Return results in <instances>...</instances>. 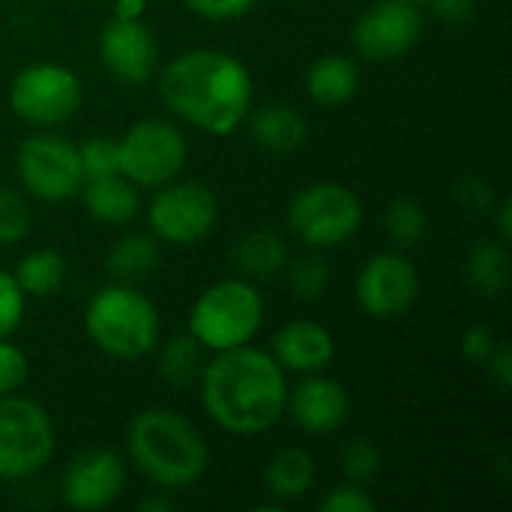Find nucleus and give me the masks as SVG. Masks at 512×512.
<instances>
[{"mask_svg": "<svg viewBox=\"0 0 512 512\" xmlns=\"http://www.w3.org/2000/svg\"><path fill=\"white\" fill-rule=\"evenodd\" d=\"M144 9H147V0H114L117 18H141Z\"/></svg>", "mask_w": 512, "mask_h": 512, "instance_id": "40", "label": "nucleus"}, {"mask_svg": "<svg viewBox=\"0 0 512 512\" xmlns=\"http://www.w3.org/2000/svg\"><path fill=\"white\" fill-rule=\"evenodd\" d=\"M57 450L48 411L27 396H0V480L18 483L39 474Z\"/></svg>", "mask_w": 512, "mask_h": 512, "instance_id": "6", "label": "nucleus"}, {"mask_svg": "<svg viewBox=\"0 0 512 512\" xmlns=\"http://www.w3.org/2000/svg\"><path fill=\"white\" fill-rule=\"evenodd\" d=\"M510 273L512 258L507 240L483 237L471 246L465 258V282L477 297H486V300L504 297L510 288Z\"/></svg>", "mask_w": 512, "mask_h": 512, "instance_id": "19", "label": "nucleus"}, {"mask_svg": "<svg viewBox=\"0 0 512 512\" xmlns=\"http://www.w3.org/2000/svg\"><path fill=\"white\" fill-rule=\"evenodd\" d=\"M456 192H459V204L471 213H492L495 207V192L480 177H462Z\"/></svg>", "mask_w": 512, "mask_h": 512, "instance_id": "36", "label": "nucleus"}, {"mask_svg": "<svg viewBox=\"0 0 512 512\" xmlns=\"http://www.w3.org/2000/svg\"><path fill=\"white\" fill-rule=\"evenodd\" d=\"M126 447L135 468L162 492L195 486L210 465V447L201 429L171 408L135 414L126 429Z\"/></svg>", "mask_w": 512, "mask_h": 512, "instance_id": "3", "label": "nucleus"}, {"mask_svg": "<svg viewBox=\"0 0 512 512\" xmlns=\"http://www.w3.org/2000/svg\"><path fill=\"white\" fill-rule=\"evenodd\" d=\"M282 273H285L288 291L297 300H303V303L318 300L327 291V285H330V267H327V261L318 252H303L297 258L288 255Z\"/></svg>", "mask_w": 512, "mask_h": 512, "instance_id": "27", "label": "nucleus"}, {"mask_svg": "<svg viewBox=\"0 0 512 512\" xmlns=\"http://www.w3.org/2000/svg\"><path fill=\"white\" fill-rule=\"evenodd\" d=\"M429 6L435 9L438 18L450 24H462L474 15V0H429Z\"/></svg>", "mask_w": 512, "mask_h": 512, "instance_id": "39", "label": "nucleus"}, {"mask_svg": "<svg viewBox=\"0 0 512 512\" xmlns=\"http://www.w3.org/2000/svg\"><path fill=\"white\" fill-rule=\"evenodd\" d=\"M33 210L15 189H0V246H12L30 234Z\"/></svg>", "mask_w": 512, "mask_h": 512, "instance_id": "30", "label": "nucleus"}, {"mask_svg": "<svg viewBox=\"0 0 512 512\" xmlns=\"http://www.w3.org/2000/svg\"><path fill=\"white\" fill-rule=\"evenodd\" d=\"M171 501L168 498H144L141 504H138V510L141 512H171Z\"/></svg>", "mask_w": 512, "mask_h": 512, "instance_id": "42", "label": "nucleus"}, {"mask_svg": "<svg viewBox=\"0 0 512 512\" xmlns=\"http://www.w3.org/2000/svg\"><path fill=\"white\" fill-rule=\"evenodd\" d=\"M360 66L345 54L318 57L306 72V93L321 108H342L357 96Z\"/></svg>", "mask_w": 512, "mask_h": 512, "instance_id": "21", "label": "nucleus"}, {"mask_svg": "<svg viewBox=\"0 0 512 512\" xmlns=\"http://www.w3.org/2000/svg\"><path fill=\"white\" fill-rule=\"evenodd\" d=\"M321 510L324 512H375L378 510V504H375V498H372L363 486L348 483V486L333 489V492L321 501Z\"/></svg>", "mask_w": 512, "mask_h": 512, "instance_id": "34", "label": "nucleus"}, {"mask_svg": "<svg viewBox=\"0 0 512 512\" xmlns=\"http://www.w3.org/2000/svg\"><path fill=\"white\" fill-rule=\"evenodd\" d=\"M339 462H342V474L348 477V483L369 486L381 474V468H384V453H381V447L375 441L354 438V441H348L342 447Z\"/></svg>", "mask_w": 512, "mask_h": 512, "instance_id": "29", "label": "nucleus"}, {"mask_svg": "<svg viewBox=\"0 0 512 512\" xmlns=\"http://www.w3.org/2000/svg\"><path fill=\"white\" fill-rule=\"evenodd\" d=\"M249 129H252V138L258 141V147H264L267 153H279V156L297 153L309 138L306 117L297 108L285 105V102L261 105L252 114Z\"/></svg>", "mask_w": 512, "mask_h": 512, "instance_id": "20", "label": "nucleus"}, {"mask_svg": "<svg viewBox=\"0 0 512 512\" xmlns=\"http://www.w3.org/2000/svg\"><path fill=\"white\" fill-rule=\"evenodd\" d=\"M126 489V465L114 450H84L69 459L60 477L66 507L96 512L111 507Z\"/></svg>", "mask_w": 512, "mask_h": 512, "instance_id": "14", "label": "nucleus"}, {"mask_svg": "<svg viewBox=\"0 0 512 512\" xmlns=\"http://www.w3.org/2000/svg\"><path fill=\"white\" fill-rule=\"evenodd\" d=\"M159 261H162V249L153 234H126L111 246L105 267L114 276V282L132 285L147 273H153Z\"/></svg>", "mask_w": 512, "mask_h": 512, "instance_id": "24", "label": "nucleus"}, {"mask_svg": "<svg viewBox=\"0 0 512 512\" xmlns=\"http://www.w3.org/2000/svg\"><path fill=\"white\" fill-rule=\"evenodd\" d=\"M426 231H429V216L417 198L402 195L390 201V207L384 210V234L396 246H414L426 237Z\"/></svg>", "mask_w": 512, "mask_h": 512, "instance_id": "28", "label": "nucleus"}, {"mask_svg": "<svg viewBox=\"0 0 512 512\" xmlns=\"http://www.w3.org/2000/svg\"><path fill=\"white\" fill-rule=\"evenodd\" d=\"M285 414L309 435H333L348 423L351 396L339 381L312 372L303 375L294 387H288Z\"/></svg>", "mask_w": 512, "mask_h": 512, "instance_id": "16", "label": "nucleus"}, {"mask_svg": "<svg viewBox=\"0 0 512 512\" xmlns=\"http://www.w3.org/2000/svg\"><path fill=\"white\" fill-rule=\"evenodd\" d=\"M336 357V342L330 330L318 321H288L273 336V360L297 375L324 372Z\"/></svg>", "mask_w": 512, "mask_h": 512, "instance_id": "17", "label": "nucleus"}, {"mask_svg": "<svg viewBox=\"0 0 512 512\" xmlns=\"http://www.w3.org/2000/svg\"><path fill=\"white\" fill-rule=\"evenodd\" d=\"M264 324V300L249 279H222L210 285L189 312V333L204 351H231L249 345Z\"/></svg>", "mask_w": 512, "mask_h": 512, "instance_id": "5", "label": "nucleus"}, {"mask_svg": "<svg viewBox=\"0 0 512 512\" xmlns=\"http://www.w3.org/2000/svg\"><path fill=\"white\" fill-rule=\"evenodd\" d=\"M312 483H315V459L300 447L279 450L264 471V486L279 501L303 498L312 489Z\"/></svg>", "mask_w": 512, "mask_h": 512, "instance_id": "23", "label": "nucleus"}, {"mask_svg": "<svg viewBox=\"0 0 512 512\" xmlns=\"http://www.w3.org/2000/svg\"><path fill=\"white\" fill-rule=\"evenodd\" d=\"M198 381L207 417L231 435H261L285 414V369L261 348L219 351Z\"/></svg>", "mask_w": 512, "mask_h": 512, "instance_id": "2", "label": "nucleus"}, {"mask_svg": "<svg viewBox=\"0 0 512 512\" xmlns=\"http://www.w3.org/2000/svg\"><path fill=\"white\" fill-rule=\"evenodd\" d=\"M27 378H30L27 354L9 339H0V396L18 393L27 384Z\"/></svg>", "mask_w": 512, "mask_h": 512, "instance_id": "33", "label": "nucleus"}, {"mask_svg": "<svg viewBox=\"0 0 512 512\" xmlns=\"http://www.w3.org/2000/svg\"><path fill=\"white\" fill-rule=\"evenodd\" d=\"M81 201L87 207V213L102 222V225H129L138 210H141V198H138V186L129 183L123 174H111V177H96V180H84L81 186Z\"/></svg>", "mask_w": 512, "mask_h": 512, "instance_id": "18", "label": "nucleus"}, {"mask_svg": "<svg viewBox=\"0 0 512 512\" xmlns=\"http://www.w3.org/2000/svg\"><path fill=\"white\" fill-rule=\"evenodd\" d=\"M147 222L156 240L174 246L201 243L219 222V201L216 195L195 180H171L156 189Z\"/></svg>", "mask_w": 512, "mask_h": 512, "instance_id": "11", "label": "nucleus"}, {"mask_svg": "<svg viewBox=\"0 0 512 512\" xmlns=\"http://www.w3.org/2000/svg\"><path fill=\"white\" fill-rule=\"evenodd\" d=\"M231 258H234V267L243 279L261 282V279L282 273V267L288 261V243L270 228H255L234 243Z\"/></svg>", "mask_w": 512, "mask_h": 512, "instance_id": "22", "label": "nucleus"}, {"mask_svg": "<svg viewBox=\"0 0 512 512\" xmlns=\"http://www.w3.org/2000/svg\"><path fill=\"white\" fill-rule=\"evenodd\" d=\"M12 276H15V282L21 285V291L27 297H48V294L63 288V282H66V261H63L60 252H54L48 246L45 249H33V252H27L18 261Z\"/></svg>", "mask_w": 512, "mask_h": 512, "instance_id": "25", "label": "nucleus"}, {"mask_svg": "<svg viewBox=\"0 0 512 512\" xmlns=\"http://www.w3.org/2000/svg\"><path fill=\"white\" fill-rule=\"evenodd\" d=\"M495 345H498L495 333H492L489 327H483V324L468 327V330H465V336H462V354H465L471 363H480V366L492 357Z\"/></svg>", "mask_w": 512, "mask_h": 512, "instance_id": "37", "label": "nucleus"}, {"mask_svg": "<svg viewBox=\"0 0 512 512\" xmlns=\"http://www.w3.org/2000/svg\"><path fill=\"white\" fill-rule=\"evenodd\" d=\"M120 174L144 189H159L180 177L186 165V138L168 120H138L120 141Z\"/></svg>", "mask_w": 512, "mask_h": 512, "instance_id": "9", "label": "nucleus"}, {"mask_svg": "<svg viewBox=\"0 0 512 512\" xmlns=\"http://www.w3.org/2000/svg\"><path fill=\"white\" fill-rule=\"evenodd\" d=\"M408 3H417L420 6V3H429V0H408Z\"/></svg>", "mask_w": 512, "mask_h": 512, "instance_id": "43", "label": "nucleus"}, {"mask_svg": "<svg viewBox=\"0 0 512 512\" xmlns=\"http://www.w3.org/2000/svg\"><path fill=\"white\" fill-rule=\"evenodd\" d=\"M423 36V15L408 0H378L354 24V51L369 63L405 57Z\"/></svg>", "mask_w": 512, "mask_h": 512, "instance_id": "12", "label": "nucleus"}, {"mask_svg": "<svg viewBox=\"0 0 512 512\" xmlns=\"http://www.w3.org/2000/svg\"><path fill=\"white\" fill-rule=\"evenodd\" d=\"M510 234V201L504 198V201L498 204V237H501V240H510Z\"/></svg>", "mask_w": 512, "mask_h": 512, "instance_id": "41", "label": "nucleus"}, {"mask_svg": "<svg viewBox=\"0 0 512 512\" xmlns=\"http://www.w3.org/2000/svg\"><path fill=\"white\" fill-rule=\"evenodd\" d=\"M363 225V201L342 183H312L288 204V228L309 249H333Z\"/></svg>", "mask_w": 512, "mask_h": 512, "instance_id": "7", "label": "nucleus"}, {"mask_svg": "<svg viewBox=\"0 0 512 512\" xmlns=\"http://www.w3.org/2000/svg\"><path fill=\"white\" fill-rule=\"evenodd\" d=\"M252 75L243 60L219 48L177 54L159 75L165 108L204 135H231L243 126L252 105Z\"/></svg>", "mask_w": 512, "mask_h": 512, "instance_id": "1", "label": "nucleus"}, {"mask_svg": "<svg viewBox=\"0 0 512 512\" xmlns=\"http://www.w3.org/2000/svg\"><path fill=\"white\" fill-rule=\"evenodd\" d=\"M24 300H27V294L21 291L15 276L0 270V339H9L21 327V321H24Z\"/></svg>", "mask_w": 512, "mask_h": 512, "instance_id": "32", "label": "nucleus"}, {"mask_svg": "<svg viewBox=\"0 0 512 512\" xmlns=\"http://www.w3.org/2000/svg\"><path fill=\"white\" fill-rule=\"evenodd\" d=\"M258 0H183V6L207 21H234L246 15Z\"/></svg>", "mask_w": 512, "mask_h": 512, "instance_id": "35", "label": "nucleus"}, {"mask_svg": "<svg viewBox=\"0 0 512 512\" xmlns=\"http://www.w3.org/2000/svg\"><path fill=\"white\" fill-rule=\"evenodd\" d=\"M87 339L114 360L147 357L159 345V312L132 285L99 288L84 312Z\"/></svg>", "mask_w": 512, "mask_h": 512, "instance_id": "4", "label": "nucleus"}, {"mask_svg": "<svg viewBox=\"0 0 512 512\" xmlns=\"http://www.w3.org/2000/svg\"><path fill=\"white\" fill-rule=\"evenodd\" d=\"M486 369H489V378L495 381V387L501 390V393H507L512 387V354H510V345L507 342H498L495 345V351H492V357L483 363Z\"/></svg>", "mask_w": 512, "mask_h": 512, "instance_id": "38", "label": "nucleus"}, {"mask_svg": "<svg viewBox=\"0 0 512 512\" xmlns=\"http://www.w3.org/2000/svg\"><path fill=\"white\" fill-rule=\"evenodd\" d=\"M78 159H81L84 180L120 174V150H117V141L114 138H105V135L87 138L78 147Z\"/></svg>", "mask_w": 512, "mask_h": 512, "instance_id": "31", "label": "nucleus"}, {"mask_svg": "<svg viewBox=\"0 0 512 512\" xmlns=\"http://www.w3.org/2000/svg\"><path fill=\"white\" fill-rule=\"evenodd\" d=\"M102 66L126 84H144L159 60L153 30L141 18H111L99 33Z\"/></svg>", "mask_w": 512, "mask_h": 512, "instance_id": "15", "label": "nucleus"}, {"mask_svg": "<svg viewBox=\"0 0 512 512\" xmlns=\"http://www.w3.org/2000/svg\"><path fill=\"white\" fill-rule=\"evenodd\" d=\"M15 168L24 192L42 204L72 201L84 186L78 144L54 132L27 135L18 147Z\"/></svg>", "mask_w": 512, "mask_h": 512, "instance_id": "8", "label": "nucleus"}, {"mask_svg": "<svg viewBox=\"0 0 512 512\" xmlns=\"http://www.w3.org/2000/svg\"><path fill=\"white\" fill-rule=\"evenodd\" d=\"M81 81L69 66L30 63L9 84V108L30 126H60L81 105Z\"/></svg>", "mask_w": 512, "mask_h": 512, "instance_id": "10", "label": "nucleus"}, {"mask_svg": "<svg viewBox=\"0 0 512 512\" xmlns=\"http://www.w3.org/2000/svg\"><path fill=\"white\" fill-rule=\"evenodd\" d=\"M357 306L372 318H396L408 312L420 297L417 264L402 252L372 255L354 285Z\"/></svg>", "mask_w": 512, "mask_h": 512, "instance_id": "13", "label": "nucleus"}, {"mask_svg": "<svg viewBox=\"0 0 512 512\" xmlns=\"http://www.w3.org/2000/svg\"><path fill=\"white\" fill-rule=\"evenodd\" d=\"M204 345L189 333V336H171L159 348V375L171 387H189L201 378L204 372Z\"/></svg>", "mask_w": 512, "mask_h": 512, "instance_id": "26", "label": "nucleus"}]
</instances>
